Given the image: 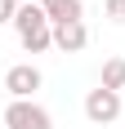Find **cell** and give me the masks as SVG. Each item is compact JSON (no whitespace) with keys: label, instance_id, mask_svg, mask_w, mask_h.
<instances>
[{"label":"cell","instance_id":"cell-7","mask_svg":"<svg viewBox=\"0 0 125 129\" xmlns=\"http://www.w3.org/2000/svg\"><path fill=\"white\" fill-rule=\"evenodd\" d=\"M103 89H125V58H107L103 62Z\"/></svg>","mask_w":125,"mask_h":129},{"label":"cell","instance_id":"cell-8","mask_svg":"<svg viewBox=\"0 0 125 129\" xmlns=\"http://www.w3.org/2000/svg\"><path fill=\"white\" fill-rule=\"evenodd\" d=\"M107 18L112 22H125V0H107Z\"/></svg>","mask_w":125,"mask_h":129},{"label":"cell","instance_id":"cell-1","mask_svg":"<svg viewBox=\"0 0 125 129\" xmlns=\"http://www.w3.org/2000/svg\"><path fill=\"white\" fill-rule=\"evenodd\" d=\"M13 27H18V40H23L27 53H40V49L54 45V27H49V18H45L40 5H23L18 18H13Z\"/></svg>","mask_w":125,"mask_h":129},{"label":"cell","instance_id":"cell-4","mask_svg":"<svg viewBox=\"0 0 125 129\" xmlns=\"http://www.w3.org/2000/svg\"><path fill=\"white\" fill-rule=\"evenodd\" d=\"M5 89L18 98V103H31V93L40 89V71L31 62H18V67H9L5 71Z\"/></svg>","mask_w":125,"mask_h":129},{"label":"cell","instance_id":"cell-9","mask_svg":"<svg viewBox=\"0 0 125 129\" xmlns=\"http://www.w3.org/2000/svg\"><path fill=\"white\" fill-rule=\"evenodd\" d=\"M13 18H18V5L13 0H0V22H13Z\"/></svg>","mask_w":125,"mask_h":129},{"label":"cell","instance_id":"cell-6","mask_svg":"<svg viewBox=\"0 0 125 129\" xmlns=\"http://www.w3.org/2000/svg\"><path fill=\"white\" fill-rule=\"evenodd\" d=\"M40 9H45V18H49L54 27L80 22V0H40Z\"/></svg>","mask_w":125,"mask_h":129},{"label":"cell","instance_id":"cell-3","mask_svg":"<svg viewBox=\"0 0 125 129\" xmlns=\"http://www.w3.org/2000/svg\"><path fill=\"white\" fill-rule=\"evenodd\" d=\"M85 116L94 120V125H112L116 116H121V93H112V89H89V98H85Z\"/></svg>","mask_w":125,"mask_h":129},{"label":"cell","instance_id":"cell-10","mask_svg":"<svg viewBox=\"0 0 125 129\" xmlns=\"http://www.w3.org/2000/svg\"><path fill=\"white\" fill-rule=\"evenodd\" d=\"M13 5H18V9H23V5H31V0H13Z\"/></svg>","mask_w":125,"mask_h":129},{"label":"cell","instance_id":"cell-5","mask_svg":"<svg viewBox=\"0 0 125 129\" xmlns=\"http://www.w3.org/2000/svg\"><path fill=\"white\" fill-rule=\"evenodd\" d=\"M54 45H58L62 53H80V49L89 45L85 22H62V27H54Z\"/></svg>","mask_w":125,"mask_h":129},{"label":"cell","instance_id":"cell-2","mask_svg":"<svg viewBox=\"0 0 125 129\" xmlns=\"http://www.w3.org/2000/svg\"><path fill=\"white\" fill-rule=\"evenodd\" d=\"M5 125H9V129H54V120H49V111H45V107L18 103V98H13V103L5 107Z\"/></svg>","mask_w":125,"mask_h":129}]
</instances>
